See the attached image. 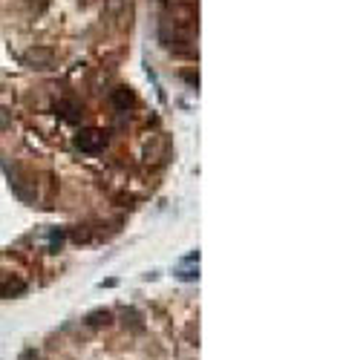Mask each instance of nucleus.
Wrapping results in <instances>:
<instances>
[{
  "label": "nucleus",
  "instance_id": "nucleus-2",
  "mask_svg": "<svg viewBox=\"0 0 346 360\" xmlns=\"http://www.w3.org/2000/svg\"><path fill=\"white\" fill-rule=\"evenodd\" d=\"M23 61L29 64V67H35V70H49L52 67V61H55V52L52 49H29L26 55H23Z\"/></svg>",
  "mask_w": 346,
  "mask_h": 360
},
{
  "label": "nucleus",
  "instance_id": "nucleus-5",
  "mask_svg": "<svg viewBox=\"0 0 346 360\" xmlns=\"http://www.w3.org/2000/svg\"><path fill=\"white\" fill-rule=\"evenodd\" d=\"M23 291H26V282L23 280H9V282L0 285V297H18Z\"/></svg>",
  "mask_w": 346,
  "mask_h": 360
},
{
  "label": "nucleus",
  "instance_id": "nucleus-3",
  "mask_svg": "<svg viewBox=\"0 0 346 360\" xmlns=\"http://www.w3.org/2000/svg\"><path fill=\"white\" fill-rule=\"evenodd\" d=\"M112 107L122 110V112H127V110L136 107V95H133L130 87H119V90H112Z\"/></svg>",
  "mask_w": 346,
  "mask_h": 360
},
{
  "label": "nucleus",
  "instance_id": "nucleus-8",
  "mask_svg": "<svg viewBox=\"0 0 346 360\" xmlns=\"http://www.w3.org/2000/svg\"><path fill=\"white\" fill-rule=\"evenodd\" d=\"M162 3H164V6H167V0H162Z\"/></svg>",
  "mask_w": 346,
  "mask_h": 360
},
{
  "label": "nucleus",
  "instance_id": "nucleus-6",
  "mask_svg": "<svg viewBox=\"0 0 346 360\" xmlns=\"http://www.w3.org/2000/svg\"><path fill=\"white\" fill-rule=\"evenodd\" d=\"M182 280H199V271H179Z\"/></svg>",
  "mask_w": 346,
  "mask_h": 360
},
{
  "label": "nucleus",
  "instance_id": "nucleus-4",
  "mask_svg": "<svg viewBox=\"0 0 346 360\" xmlns=\"http://www.w3.org/2000/svg\"><path fill=\"white\" fill-rule=\"evenodd\" d=\"M87 326H110L112 323V311L110 309H98V311H90L87 314Z\"/></svg>",
  "mask_w": 346,
  "mask_h": 360
},
{
  "label": "nucleus",
  "instance_id": "nucleus-1",
  "mask_svg": "<svg viewBox=\"0 0 346 360\" xmlns=\"http://www.w3.org/2000/svg\"><path fill=\"white\" fill-rule=\"evenodd\" d=\"M75 147L81 153H98L107 147V133L104 130H95V127H87L75 136Z\"/></svg>",
  "mask_w": 346,
  "mask_h": 360
},
{
  "label": "nucleus",
  "instance_id": "nucleus-7",
  "mask_svg": "<svg viewBox=\"0 0 346 360\" xmlns=\"http://www.w3.org/2000/svg\"><path fill=\"white\" fill-rule=\"evenodd\" d=\"M21 360H41V354H38V351H23V354H21Z\"/></svg>",
  "mask_w": 346,
  "mask_h": 360
}]
</instances>
